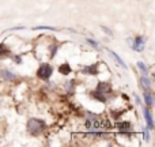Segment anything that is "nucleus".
<instances>
[{"label": "nucleus", "mask_w": 155, "mask_h": 147, "mask_svg": "<svg viewBox=\"0 0 155 147\" xmlns=\"http://www.w3.org/2000/svg\"><path fill=\"white\" fill-rule=\"evenodd\" d=\"M27 132H29L30 135H33V136H38V135H41L44 131H45L46 128V123L44 120H41V119H29L27 120Z\"/></svg>", "instance_id": "1"}, {"label": "nucleus", "mask_w": 155, "mask_h": 147, "mask_svg": "<svg viewBox=\"0 0 155 147\" xmlns=\"http://www.w3.org/2000/svg\"><path fill=\"white\" fill-rule=\"evenodd\" d=\"M52 74H53V68H52V65L49 63H42L37 70V76L41 80H45V82L51 79Z\"/></svg>", "instance_id": "2"}, {"label": "nucleus", "mask_w": 155, "mask_h": 147, "mask_svg": "<svg viewBox=\"0 0 155 147\" xmlns=\"http://www.w3.org/2000/svg\"><path fill=\"white\" fill-rule=\"evenodd\" d=\"M144 45H146V38L139 35V37H136V38L132 40L131 48L134 49V51H136V52H143L144 51Z\"/></svg>", "instance_id": "3"}, {"label": "nucleus", "mask_w": 155, "mask_h": 147, "mask_svg": "<svg viewBox=\"0 0 155 147\" xmlns=\"http://www.w3.org/2000/svg\"><path fill=\"white\" fill-rule=\"evenodd\" d=\"M116 128L123 134H132V124L129 121H118L116 123Z\"/></svg>", "instance_id": "4"}, {"label": "nucleus", "mask_w": 155, "mask_h": 147, "mask_svg": "<svg viewBox=\"0 0 155 147\" xmlns=\"http://www.w3.org/2000/svg\"><path fill=\"white\" fill-rule=\"evenodd\" d=\"M82 72L86 75H98L99 74V63H94L90 65H84L82 68Z\"/></svg>", "instance_id": "5"}, {"label": "nucleus", "mask_w": 155, "mask_h": 147, "mask_svg": "<svg viewBox=\"0 0 155 147\" xmlns=\"http://www.w3.org/2000/svg\"><path fill=\"white\" fill-rule=\"evenodd\" d=\"M90 97L93 99H95V101L98 102H102V104H105V102L107 101V94L102 93V91H98V90H94L90 93Z\"/></svg>", "instance_id": "6"}, {"label": "nucleus", "mask_w": 155, "mask_h": 147, "mask_svg": "<svg viewBox=\"0 0 155 147\" xmlns=\"http://www.w3.org/2000/svg\"><path fill=\"white\" fill-rule=\"evenodd\" d=\"M143 116H144L146 121H147L148 129H151V131H153V129H154V121H153V115H151V112H150V108H147V106L143 108Z\"/></svg>", "instance_id": "7"}, {"label": "nucleus", "mask_w": 155, "mask_h": 147, "mask_svg": "<svg viewBox=\"0 0 155 147\" xmlns=\"http://www.w3.org/2000/svg\"><path fill=\"white\" fill-rule=\"evenodd\" d=\"M139 83H140V87H142L144 91L151 90V87H153V85H151V80L147 78V75H143V76L139 79Z\"/></svg>", "instance_id": "8"}, {"label": "nucleus", "mask_w": 155, "mask_h": 147, "mask_svg": "<svg viewBox=\"0 0 155 147\" xmlns=\"http://www.w3.org/2000/svg\"><path fill=\"white\" fill-rule=\"evenodd\" d=\"M95 90L102 91V93H105V94H109L110 91H112V86H110L109 83H106V82H98Z\"/></svg>", "instance_id": "9"}, {"label": "nucleus", "mask_w": 155, "mask_h": 147, "mask_svg": "<svg viewBox=\"0 0 155 147\" xmlns=\"http://www.w3.org/2000/svg\"><path fill=\"white\" fill-rule=\"evenodd\" d=\"M143 98H144V102H146V105H147V108H153L154 106V97H153V93H151V90L144 91V94H143Z\"/></svg>", "instance_id": "10"}, {"label": "nucleus", "mask_w": 155, "mask_h": 147, "mask_svg": "<svg viewBox=\"0 0 155 147\" xmlns=\"http://www.w3.org/2000/svg\"><path fill=\"white\" fill-rule=\"evenodd\" d=\"M59 72L61 75H70L72 72V68H71V65L68 63H63V64L59 65Z\"/></svg>", "instance_id": "11"}, {"label": "nucleus", "mask_w": 155, "mask_h": 147, "mask_svg": "<svg viewBox=\"0 0 155 147\" xmlns=\"http://www.w3.org/2000/svg\"><path fill=\"white\" fill-rule=\"evenodd\" d=\"M10 55V49L5 44H0V59H5V57Z\"/></svg>", "instance_id": "12"}, {"label": "nucleus", "mask_w": 155, "mask_h": 147, "mask_svg": "<svg viewBox=\"0 0 155 147\" xmlns=\"http://www.w3.org/2000/svg\"><path fill=\"white\" fill-rule=\"evenodd\" d=\"M0 75H2L3 79L7 80V82H12V80L15 79V75H14L12 72H10V71H7V70H3Z\"/></svg>", "instance_id": "13"}, {"label": "nucleus", "mask_w": 155, "mask_h": 147, "mask_svg": "<svg viewBox=\"0 0 155 147\" xmlns=\"http://www.w3.org/2000/svg\"><path fill=\"white\" fill-rule=\"evenodd\" d=\"M109 55H110V56H112V57H114V60H116V62H117V63H118V64H120V65H123V68H125V70H127V68H128V67H127V64H125V63L123 62V60H121V57L118 56V55L116 53V52H113V51H109Z\"/></svg>", "instance_id": "14"}, {"label": "nucleus", "mask_w": 155, "mask_h": 147, "mask_svg": "<svg viewBox=\"0 0 155 147\" xmlns=\"http://www.w3.org/2000/svg\"><path fill=\"white\" fill-rule=\"evenodd\" d=\"M137 68H139L140 72L143 75H148V72H150V71H148V67L143 62H137Z\"/></svg>", "instance_id": "15"}, {"label": "nucleus", "mask_w": 155, "mask_h": 147, "mask_svg": "<svg viewBox=\"0 0 155 147\" xmlns=\"http://www.w3.org/2000/svg\"><path fill=\"white\" fill-rule=\"evenodd\" d=\"M65 89H67L68 94H74V91H75V82H74V80H70V82H67V85H65Z\"/></svg>", "instance_id": "16"}, {"label": "nucleus", "mask_w": 155, "mask_h": 147, "mask_svg": "<svg viewBox=\"0 0 155 147\" xmlns=\"http://www.w3.org/2000/svg\"><path fill=\"white\" fill-rule=\"evenodd\" d=\"M59 44H53V45L51 46V59H53L54 56H56V53L59 52Z\"/></svg>", "instance_id": "17"}, {"label": "nucleus", "mask_w": 155, "mask_h": 147, "mask_svg": "<svg viewBox=\"0 0 155 147\" xmlns=\"http://www.w3.org/2000/svg\"><path fill=\"white\" fill-rule=\"evenodd\" d=\"M34 30H57L56 27H52V26H35Z\"/></svg>", "instance_id": "18"}, {"label": "nucleus", "mask_w": 155, "mask_h": 147, "mask_svg": "<svg viewBox=\"0 0 155 147\" xmlns=\"http://www.w3.org/2000/svg\"><path fill=\"white\" fill-rule=\"evenodd\" d=\"M143 139H144L146 142L150 140V132H148V128H144V131H143Z\"/></svg>", "instance_id": "19"}, {"label": "nucleus", "mask_w": 155, "mask_h": 147, "mask_svg": "<svg viewBox=\"0 0 155 147\" xmlns=\"http://www.w3.org/2000/svg\"><path fill=\"white\" fill-rule=\"evenodd\" d=\"M86 41H87V44H90L91 46H94V48H98V46H99V44L97 42V41L91 40V38H87V40H86Z\"/></svg>", "instance_id": "20"}, {"label": "nucleus", "mask_w": 155, "mask_h": 147, "mask_svg": "<svg viewBox=\"0 0 155 147\" xmlns=\"http://www.w3.org/2000/svg\"><path fill=\"white\" fill-rule=\"evenodd\" d=\"M101 29L104 30V32L106 33L107 35H110V37H112V35H113V32H112V30H109V29H107V27H105V26H101Z\"/></svg>", "instance_id": "21"}, {"label": "nucleus", "mask_w": 155, "mask_h": 147, "mask_svg": "<svg viewBox=\"0 0 155 147\" xmlns=\"http://www.w3.org/2000/svg\"><path fill=\"white\" fill-rule=\"evenodd\" d=\"M14 60H15L16 64H22V57L21 56H14Z\"/></svg>", "instance_id": "22"}, {"label": "nucleus", "mask_w": 155, "mask_h": 147, "mask_svg": "<svg viewBox=\"0 0 155 147\" xmlns=\"http://www.w3.org/2000/svg\"><path fill=\"white\" fill-rule=\"evenodd\" d=\"M135 98H136V102H137V105H142V102H140V98H139V97H135Z\"/></svg>", "instance_id": "23"}, {"label": "nucleus", "mask_w": 155, "mask_h": 147, "mask_svg": "<svg viewBox=\"0 0 155 147\" xmlns=\"http://www.w3.org/2000/svg\"><path fill=\"white\" fill-rule=\"evenodd\" d=\"M0 74H2V70H0ZM0 78H2V75H0Z\"/></svg>", "instance_id": "24"}]
</instances>
